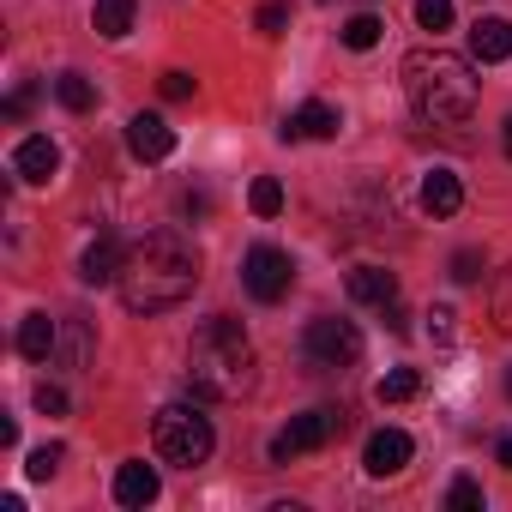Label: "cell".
Wrapping results in <instances>:
<instances>
[{
	"mask_svg": "<svg viewBox=\"0 0 512 512\" xmlns=\"http://www.w3.org/2000/svg\"><path fill=\"white\" fill-rule=\"evenodd\" d=\"M241 284H247L253 302H284L290 284H296V260L284 247L260 241V247H247V260H241Z\"/></svg>",
	"mask_w": 512,
	"mask_h": 512,
	"instance_id": "6",
	"label": "cell"
},
{
	"mask_svg": "<svg viewBox=\"0 0 512 512\" xmlns=\"http://www.w3.org/2000/svg\"><path fill=\"white\" fill-rule=\"evenodd\" d=\"M55 97H61V109H73V115H91V109H97V85H91L85 73H61V79H55Z\"/></svg>",
	"mask_w": 512,
	"mask_h": 512,
	"instance_id": "20",
	"label": "cell"
},
{
	"mask_svg": "<svg viewBox=\"0 0 512 512\" xmlns=\"http://www.w3.org/2000/svg\"><path fill=\"white\" fill-rule=\"evenodd\" d=\"M416 392H422V374H416V368H392V374L374 386V398H380V404H410Z\"/></svg>",
	"mask_w": 512,
	"mask_h": 512,
	"instance_id": "21",
	"label": "cell"
},
{
	"mask_svg": "<svg viewBox=\"0 0 512 512\" xmlns=\"http://www.w3.org/2000/svg\"><path fill=\"white\" fill-rule=\"evenodd\" d=\"M380 31H386V25H380L374 13H356L338 37H344V49H356V55H362V49H374V43H380Z\"/></svg>",
	"mask_w": 512,
	"mask_h": 512,
	"instance_id": "23",
	"label": "cell"
},
{
	"mask_svg": "<svg viewBox=\"0 0 512 512\" xmlns=\"http://www.w3.org/2000/svg\"><path fill=\"white\" fill-rule=\"evenodd\" d=\"M416 25H422V31H434V37H440V31H452V0H416Z\"/></svg>",
	"mask_w": 512,
	"mask_h": 512,
	"instance_id": "24",
	"label": "cell"
},
{
	"mask_svg": "<svg viewBox=\"0 0 512 512\" xmlns=\"http://www.w3.org/2000/svg\"><path fill=\"white\" fill-rule=\"evenodd\" d=\"M157 488H163V482H157V464H145V458H133V464L115 470V500H121V506H151Z\"/></svg>",
	"mask_w": 512,
	"mask_h": 512,
	"instance_id": "15",
	"label": "cell"
},
{
	"mask_svg": "<svg viewBox=\"0 0 512 512\" xmlns=\"http://www.w3.org/2000/svg\"><path fill=\"white\" fill-rule=\"evenodd\" d=\"M446 506H452V512H482V482L458 476V482L446 488Z\"/></svg>",
	"mask_w": 512,
	"mask_h": 512,
	"instance_id": "26",
	"label": "cell"
},
{
	"mask_svg": "<svg viewBox=\"0 0 512 512\" xmlns=\"http://www.w3.org/2000/svg\"><path fill=\"white\" fill-rule=\"evenodd\" d=\"M506 398H512V368H506Z\"/></svg>",
	"mask_w": 512,
	"mask_h": 512,
	"instance_id": "36",
	"label": "cell"
},
{
	"mask_svg": "<svg viewBox=\"0 0 512 512\" xmlns=\"http://www.w3.org/2000/svg\"><path fill=\"white\" fill-rule=\"evenodd\" d=\"M133 13H139V0H97V7H91V25H97V37L121 43V37L133 31Z\"/></svg>",
	"mask_w": 512,
	"mask_h": 512,
	"instance_id": "18",
	"label": "cell"
},
{
	"mask_svg": "<svg viewBox=\"0 0 512 512\" xmlns=\"http://www.w3.org/2000/svg\"><path fill=\"white\" fill-rule=\"evenodd\" d=\"M410 434L404 428H380V434H368V446H362V470L368 476H398L404 464H410Z\"/></svg>",
	"mask_w": 512,
	"mask_h": 512,
	"instance_id": "10",
	"label": "cell"
},
{
	"mask_svg": "<svg viewBox=\"0 0 512 512\" xmlns=\"http://www.w3.org/2000/svg\"><path fill=\"white\" fill-rule=\"evenodd\" d=\"M121 266H127V247H121L115 235H97V241L85 247V260H79V278H85V284H115Z\"/></svg>",
	"mask_w": 512,
	"mask_h": 512,
	"instance_id": "12",
	"label": "cell"
},
{
	"mask_svg": "<svg viewBox=\"0 0 512 512\" xmlns=\"http://www.w3.org/2000/svg\"><path fill=\"white\" fill-rule=\"evenodd\" d=\"M404 97L428 127H464L476 115V73L464 55L416 49L404 55Z\"/></svg>",
	"mask_w": 512,
	"mask_h": 512,
	"instance_id": "3",
	"label": "cell"
},
{
	"mask_svg": "<svg viewBox=\"0 0 512 512\" xmlns=\"http://www.w3.org/2000/svg\"><path fill=\"white\" fill-rule=\"evenodd\" d=\"M163 97L169 103H187L193 97V73H163Z\"/></svg>",
	"mask_w": 512,
	"mask_h": 512,
	"instance_id": "31",
	"label": "cell"
},
{
	"mask_svg": "<svg viewBox=\"0 0 512 512\" xmlns=\"http://www.w3.org/2000/svg\"><path fill=\"white\" fill-rule=\"evenodd\" d=\"M253 25H260L266 37H284V25H290V7H284V0H266V7L253 13Z\"/></svg>",
	"mask_w": 512,
	"mask_h": 512,
	"instance_id": "29",
	"label": "cell"
},
{
	"mask_svg": "<svg viewBox=\"0 0 512 512\" xmlns=\"http://www.w3.org/2000/svg\"><path fill=\"white\" fill-rule=\"evenodd\" d=\"M482 272H488V266H482L476 247H458V253H452V284H476Z\"/></svg>",
	"mask_w": 512,
	"mask_h": 512,
	"instance_id": "28",
	"label": "cell"
},
{
	"mask_svg": "<svg viewBox=\"0 0 512 512\" xmlns=\"http://www.w3.org/2000/svg\"><path fill=\"white\" fill-rule=\"evenodd\" d=\"M193 284H199V253H193V241L181 229L139 235L127 247L121 278H115V290H121V302L133 314H169V308H181L193 296Z\"/></svg>",
	"mask_w": 512,
	"mask_h": 512,
	"instance_id": "1",
	"label": "cell"
},
{
	"mask_svg": "<svg viewBox=\"0 0 512 512\" xmlns=\"http://www.w3.org/2000/svg\"><path fill=\"white\" fill-rule=\"evenodd\" d=\"M55 350H61V326L49 314H25L19 320V356L25 362H49Z\"/></svg>",
	"mask_w": 512,
	"mask_h": 512,
	"instance_id": "17",
	"label": "cell"
},
{
	"mask_svg": "<svg viewBox=\"0 0 512 512\" xmlns=\"http://www.w3.org/2000/svg\"><path fill=\"white\" fill-rule=\"evenodd\" d=\"M61 356H67V368H91V320H79V314L61 320Z\"/></svg>",
	"mask_w": 512,
	"mask_h": 512,
	"instance_id": "19",
	"label": "cell"
},
{
	"mask_svg": "<svg viewBox=\"0 0 512 512\" xmlns=\"http://www.w3.org/2000/svg\"><path fill=\"white\" fill-rule=\"evenodd\" d=\"M494 326L512 338V266L500 272V284H494Z\"/></svg>",
	"mask_w": 512,
	"mask_h": 512,
	"instance_id": "27",
	"label": "cell"
},
{
	"mask_svg": "<svg viewBox=\"0 0 512 512\" xmlns=\"http://www.w3.org/2000/svg\"><path fill=\"white\" fill-rule=\"evenodd\" d=\"M452 308H428V332H434V344H452Z\"/></svg>",
	"mask_w": 512,
	"mask_h": 512,
	"instance_id": "32",
	"label": "cell"
},
{
	"mask_svg": "<svg viewBox=\"0 0 512 512\" xmlns=\"http://www.w3.org/2000/svg\"><path fill=\"white\" fill-rule=\"evenodd\" d=\"M470 55L482 61V67H500V61H512V19H476L470 25Z\"/></svg>",
	"mask_w": 512,
	"mask_h": 512,
	"instance_id": "11",
	"label": "cell"
},
{
	"mask_svg": "<svg viewBox=\"0 0 512 512\" xmlns=\"http://www.w3.org/2000/svg\"><path fill=\"white\" fill-rule=\"evenodd\" d=\"M31 103H37V85H19V91L7 97V109H0V115H7V121H25V115H31Z\"/></svg>",
	"mask_w": 512,
	"mask_h": 512,
	"instance_id": "30",
	"label": "cell"
},
{
	"mask_svg": "<svg viewBox=\"0 0 512 512\" xmlns=\"http://www.w3.org/2000/svg\"><path fill=\"white\" fill-rule=\"evenodd\" d=\"M151 446H157L163 464H175V470H199V464L211 458L217 434H211V422H205L193 404H163L157 422H151Z\"/></svg>",
	"mask_w": 512,
	"mask_h": 512,
	"instance_id": "4",
	"label": "cell"
},
{
	"mask_svg": "<svg viewBox=\"0 0 512 512\" xmlns=\"http://www.w3.org/2000/svg\"><path fill=\"white\" fill-rule=\"evenodd\" d=\"M350 302H362V308H392V302H398V278H392L386 266H356V272H350Z\"/></svg>",
	"mask_w": 512,
	"mask_h": 512,
	"instance_id": "14",
	"label": "cell"
},
{
	"mask_svg": "<svg viewBox=\"0 0 512 512\" xmlns=\"http://www.w3.org/2000/svg\"><path fill=\"white\" fill-rule=\"evenodd\" d=\"M458 205H464L458 175H452V169H428V175H422V211H428V217H458Z\"/></svg>",
	"mask_w": 512,
	"mask_h": 512,
	"instance_id": "16",
	"label": "cell"
},
{
	"mask_svg": "<svg viewBox=\"0 0 512 512\" xmlns=\"http://www.w3.org/2000/svg\"><path fill=\"white\" fill-rule=\"evenodd\" d=\"M500 139H506V157H512V115H506V133H500Z\"/></svg>",
	"mask_w": 512,
	"mask_h": 512,
	"instance_id": "35",
	"label": "cell"
},
{
	"mask_svg": "<svg viewBox=\"0 0 512 512\" xmlns=\"http://www.w3.org/2000/svg\"><path fill=\"white\" fill-rule=\"evenodd\" d=\"M494 458H500V464H506V470H512V434H506V440H500V446H494Z\"/></svg>",
	"mask_w": 512,
	"mask_h": 512,
	"instance_id": "34",
	"label": "cell"
},
{
	"mask_svg": "<svg viewBox=\"0 0 512 512\" xmlns=\"http://www.w3.org/2000/svg\"><path fill=\"white\" fill-rule=\"evenodd\" d=\"M61 458H67L61 446H37V452L25 458V476H31V482H49V476L61 470Z\"/></svg>",
	"mask_w": 512,
	"mask_h": 512,
	"instance_id": "25",
	"label": "cell"
},
{
	"mask_svg": "<svg viewBox=\"0 0 512 512\" xmlns=\"http://www.w3.org/2000/svg\"><path fill=\"white\" fill-rule=\"evenodd\" d=\"M127 151H133L139 163H163V157L175 151V127H169L163 115H145V109H139V115L127 121Z\"/></svg>",
	"mask_w": 512,
	"mask_h": 512,
	"instance_id": "8",
	"label": "cell"
},
{
	"mask_svg": "<svg viewBox=\"0 0 512 512\" xmlns=\"http://www.w3.org/2000/svg\"><path fill=\"white\" fill-rule=\"evenodd\" d=\"M55 169H61V145H55L49 133L19 139V151H13V175H19V181L43 187V181H55Z\"/></svg>",
	"mask_w": 512,
	"mask_h": 512,
	"instance_id": "9",
	"label": "cell"
},
{
	"mask_svg": "<svg viewBox=\"0 0 512 512\" xmlns=\"http://www.w3.org/2000/svg\"><path fill=\"white\" fill-rule=\"evenodd\" d=\"M338 127H344V121H338V109H332V103H302L278 133L296 145V139H338Z\"/></svg>",
	"mask_w": 512,
	"mask_h": 512,
	"instance_id": "13",
	"label": "cell"
},
{
	"mask_svg": "<svg viewBox=\"0 0 512 512\" xmlns=\"http://www.w3.org/2000/svg\"><path fill=\"white\" fill-rule=\"evenodd\" d=\"M247 205H253V217H278L284 211V181L278 175H260L247 187Z\"/></svg>",
	"mask_w": 512,
	"mask_h": 512,
	"instance_id": "22",
	"label": "cell"
},
{
	"mask_svg": "<svg viewBox=\"0 0 512 512\" xmlns=\"http://www.w3.org/2000/svg\"><path fill=\"white\" fill-rule=\"evenodd\" d=\"M302 356H308V368H356L362 362V332H356V320H338V314H320V320H308V332H302Z\"/></svg>",
	"mask_w": 512,
	"mask_h": 512,
	"instance_id": "5",
	"label": "cell"
},
{
	"mask_svg": "<svg viewBox=\"0 0 512 512\" xmlns=\"http://www.w3.org/2000/svg\"><path fill=\"white\" fill-rule=\"evenodd\" d=\"M253 338L241 332V320L229 314H211L193 326V344H187V380L199 398H217V404H235L241 392H253Z\"/></svg>",
	"mask_w": 512,
	"mask_h": 512,
	"instance_id": "2",
	"label": "cell"
},
{
	"mask_svg": "<svg viewBox=\"0 0 512 512\" xmlns=\"http://www.w3.org/2000/svg\"><path fill=\"white\" fill-rule=\"evenodd\" d=\"M332 434H344V410H338V404L302 410L284 434H272V464H290V458H302V452H320Z\"/></svg>",
	"mask_w": 512,
	"mask_h": 512,
	"instance_id": "7",
	"label": "cell"
},
{
	"mask_svg": "<svg viewBox=\"0 0 512 512\" xmlns=\"http://www.w3.org/2000/svg\"><path fill=\"white\" fill-rule=\"evenodd\" d=\"M37 410L43 416H67V392L61 386H37Z\"/></svg>",
	"mask_w": 512,
	"mask_h": 512,
	"instance_id": "33",
	"label": "cell"
}]
</instances>
